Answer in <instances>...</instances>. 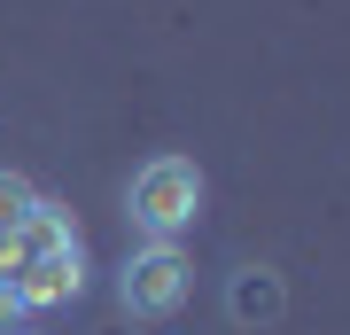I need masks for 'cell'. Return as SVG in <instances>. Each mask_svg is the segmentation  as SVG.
Segmentation results:
<instances>
[{
    "mask_svg": "<svg viewBox=\"0 0 350 335\" xmlns=\"http://www.w3.org/2000/svg\"><path fill=\"white\" fill-rule=\"evenodd\" d=\"M280 312H288V281L273 273V265H241V273L226 281V320L234 327L257 335V327H273Z\"/></svg>",
    "mask_w": 350,
    "mask_h": 335,
    "instance_id": "4",
    "label": "cell"
},
{
    "mask_svg": "<svg viewBox=\"0 0 350 335\" xmlns=\"http://www.w3.org/2000/svg\"><path fill=\"white\" fill-rule=\"evenodd\" d=\"M0 288H8L16 312H47V304H70L78 288H86V258L78 249H63V258H24L0 273Z\"/></svg>",
    "mask_w": 350,
    "mask_h": 335,
    "instance_id": "3",
    "label": "cell"
},
{
    "mask_svg": "<svg viewBox=\"0 0 350 335\" xmlns=\"http://www.w3.org/2000/svg\"><path fill=\"white\" fill-rule=\"evenodd\" d=\"M31 211H39V187H31L24 172H0V234H16Z\"/></svg>",
    "mask_w": 350,
    "mask_h": 335,
    "instance_id": "5",
    "label": "cell"
},
{
    "mask_svg": "<svg viewBox=\"0 0 350 335\" xmlns=\"http://www.w3.org/2000/svg\"><path fill=\"white\" fill-rule=\"evenodd\" d=\"M195 288V265L179 242H140L125 265H117V304L133 312V320H172L179 304H187Z\"/></svg>",
    "mask_w": 350,
    "mask_h": 335,
    "instance_id": "2",
    "label": "cell"
},
{
    "mask_svg": "<svg viewBox=\"0 0 350 335\" xmlns=\"http://www.w3.org/2000/svg\"><path fill=\"white\" fill-rule=\"evenodd\" d=\"M125 211H133V226L148 242H179L202 219V172L187 156H148L133 172V187H125Z\"/></svg>",
    "mask_w": 350,
    "mask_h": 335,
    "instance_id": "1",
    "label": "cell"
}]
</instances>
